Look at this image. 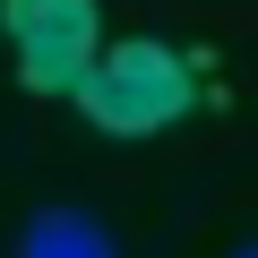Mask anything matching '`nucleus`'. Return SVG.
<instances>
[{
    "label": "nucleus",
    "mask_w": 258,
    "mask_h": 258,
    "mask_svg": "<svg viewBox=\"0 0 258 258\" xmlns=\"http://www.w3.org/2000/svg\"><path fill=\"white\" fill-rule=\"evenodd\" d=\"M224 258H258V241H241V249H224Z\"/></svg>",
    "instance_id": "20e7f679"
},
{
    "label": "nucleus",
    "mask_w": 258,
    "mask_h": 258,
    "mask_svg": "<svg viewBox=\"0 0 258 258\" xmlns=\"http://www.w3.org/2000/svg\"><path fill=\"white\" fill-rule=\"evenodd\" d=\"M9 258H120V241L86 215V207H35L18 224V249Z\"/></svg>",
    "instance_id": "7ed1b4c3"
},
{
    "label": "nucleus",
    "mask_w": 258,
    "mask_h": 258,
    "mask_svg": "<svg viewBox=\"0 0 258 258\" xmlns=\"http://www.w3.org/2000/svg\"><path fill=\"white\" fill-rule=\"evenodd\" d=\"M0 35L18 52L26 95H69L103 43V9L95 0H0Z\"/></svg>",
    "instance_id": "f03ea898"
},
{
    "label": "nucleus",
    "mask_w": 258,
    "mask_h": 258,
    "mask_svg": "<svg viewBox=\"0 0 258 258\" xmlns=\"http://www.w3.org/2000/svg\"><path fill=\"white\" fill-rule=\"evenodd\" d=\"M198 69H207V52H172L164 35H120V43H95L69 103L95 138H164L172 120H189L207 103Z\"/></svg>",
    "instance_id": "f257e3e1"
}]
</instances>
